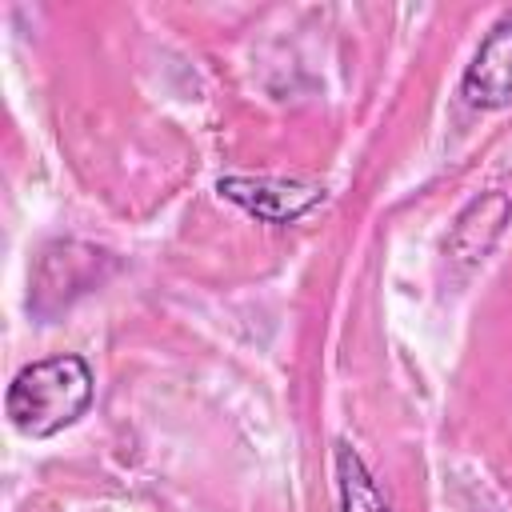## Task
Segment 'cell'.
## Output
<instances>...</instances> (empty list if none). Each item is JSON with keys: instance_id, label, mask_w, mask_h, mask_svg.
I'll list each match as a JSON object with an SVG mask.
<instances>
[{"instance_id": "cell-4", "label": "cell", "mask_w": 512, "mask_h": 512, "mask_svg": "<svg viewBox=\"0 0 512 512\" xmlns=\"http://www.w3.org/2000/svg\"><path fill=\"white\" fill-rule=\"evenodd\" d=\"M512 216V204L504 192H480L476 200L464 204V212L456 216L452 232H448V256L460 264V268H476L500 240L504 224Z\"/></svg>"}, {"instance_id": "cell-2", "label": "cell", "mask_w": 512, "mask_h": 512, "mask_svg": "<svg viewBox=\"0 0 512 512\" xmlns=\"http://www.w3.org/2000/svg\"><path fill=\"white\" fill-rule=\"evenodd\" d=\"M216 192L264 224H296L324 200V188L316 180H284V176H224Z\"/></svg>"}, {"instance_id": "cell-3", "label": "cell", "mask_w": 512, "mask_h": 512, "mask_svg": "<svg viewBox=\"0 0 512 512\" xmlns=\"http://www.w3.org/2000/svg\"><path fill=\"white\" fill-rule=\"evenodd\" d=\"M460 92L472 108H504L512 100V16L496 20L464 68Z\"/></svg>"}, {"instance_id": "cell-5", "label": "cell", "mask_w": 512, "mask_h": 512, "mask_svg": "<svg viewBox=\"0 0 512 512\" xmlns=\"http://www.w3.org/2000/svg\"><path fill=\"white\" fill-rule=\"evenodd\" d=\"M336 488H340V512H388L372 472L364 468L360 452L348 440L336 444Z\"/></svg>"}, {"instance_id": "cell-1", "label": "cell", "mask_w": 512, "mask_h": 512, "mask_svg": "<svg viewBox=\"0 0 512 512\" xmlns=\"http://www.w3.org/2000/svg\"><path fill=\"white\" fill-rule=\"evenodd\" d=\"M92 404V368L80 356H48L20 368L8 384L4 412L16 432L44 440L76 424Z\"/></svg>"}]
</instances>
